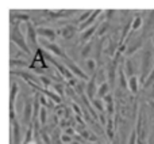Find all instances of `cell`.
I'll return each mask as SVG.
<instances>
[{
    "label": "cell",
    "mask_w": 154,
    "mask_h": 144,
    "mask_svg": "<svg viewBox=\"0 0 154 144\" xmlns=\"http://www.w3.org/2000/svg\"><path fill=\"white\" fill-rule=\"evenodd\" d=\"M141 83L143 86V83L146 82V79L149 77V75L154 70V53L152 52V46L146 45L142 51L141 56Z\"/></svg>",
    "instance_id": "6da1fadb"
},
{
    "label": "cell",
    "mask_w": 154,
    "mask_h": 144,
    "mask_svg": "<svg viewBox=\"0 0 154 144\" xmlns=\"http://www.w3.org/2000/svg\"><path fill=\"white\" fill-rule=\"evenodd\" d=\"M10 41H11V44H12V45H15L18 49L23 51L27 56H30V54H31V49H30L29 44H27L26 37H24V34H22V31H20V23L11 25Z\"/></svg>",
    "instance_id": "7a4b0ae2"
},
{
    "label": "cell",
    "mask_w": 154,
    "mask_h": 144,
    "mask_svg": "<svg viewBox=\"0 0 154 144\" xmlns=\"http://www.w3.org/2000/svg\"><path fill=\"white\" fill-rule=\"evenodd\" d=\"M39 46L45 49L46 52H49L50 54H53L54 57H60V59H62L64 61L65 60H68V59H70L69 54L66 53V51H64V49H62L57 42H51V41H48V40L41 38L39 40Z\"/></svg>",
    "instance_id": "3957f363"
},
{
    "label": "cell",
    "mask_w": 154,
    "mask_h": 144,
    "mask_svg": "<svg viewBox=\"0 0 154 144\" xmlns=\"http://www.w3.org/2000/svg\"><path fill=\"white\" fill-rule=\"evenodd\" d=\"M24 37H26V41H27V44H29L30 49L34 48L35 51H37V49L39 48L37 26L32 23V21L26 22V23H24Z\"/></svg>",
    "instance_id": "277c9868"
},
{
    "label": "cell",
    "mask_w": 154,
    "mask_h": 144,
    "mask_svg": "<svg viewBox=\"0 0 154 144\" xmlns=\"http://www.w3.org/2000/svg\"><path fill=\"white\" fill-rule=\"evenodd\" d=\"M77 33H80L79 26L75 23H70V22H68V23H65L64 26H61L60 29H57V34H58L60 37L64 38L65 41L73 40V38L76 37Z\"/></svg>",
    "instance_id": "5b68a950"
},
{
    "label": "cell",
    "mask_w": 154,
    "mask_h": 144,
    "mask_svg": "<svg viewBox=\"0 0 154 144\" xmlns=\"http://www.w3.org/2000/svg\"><path fill=\"white\" fill-rule=\"evenodd\" d=\"M34 121V106L32 98H27L23 103V114H22V125L30 126Z\"/></svg>",
    "instance_id": "8992f818"
},
{
    "label": "cell",
    "mask_w": 154,
    "mask_h": 144,
    "mask_svg": "<svg viewBox=\"0 0 154 144\" xmlns=\"http://www.w3.org/2000/svg\"><path fill=\"white\" fill-rule=\"evenodd\" d=\"M65 65H66V67L70 70V72H72V74L75 75L76 77H79L80 80H84V82H88V80L91 79L89 75H87V72L82 71L81 68L79 67V64H77V63H76L73 59H68V60H65Z\"/></svg>",
    "instance_id": "52a82bcc"
},
{
    "label": "cell",
    "mask_w": 154,
    "mask_h": 144,
    "mask_svg": "<svg viewBox=\"0 0 154 144\" xmlns=\"http://www.w3.org/2000/svg\"><path fill=\"white\" fill-rule=\"evenodd\" d=\"M37 31H38V37H39V38L51 41V42H54V41H56V38L58 37L57 30L51 29V27H48V26H38L37 27Z\"/></svg>",
    "instance_id": "ba28073f"
},
{
    "label": "cell",
    "mask_w": 154,
    "mask_h": 144,
    "mask_svg": "<svg viewBox=\"0 0 154 144\" xmlns=\"http://www.w3.org/2000/svg\"><path fill=\"white\" fill-rule=\"evenodd\" d=\"M97 90H99V84H97V82H96V77L92 76L87 82V88H85V95L89 99V102L93 101V99L97 97Z\"/></svg>",
    "instance_id": "9c48e42d"
},
{
    "label": "cell",
    "mask_w": 154,
    "mask_h": 144,
    "mask_svg": "<svg viewBox=\"0 0 154 144\" xmlns=\"http://www.w3.org/2000/svg\"><path fill=\"white\" fill-rule=\"evenodd\" d=\"M103 14H104V11H103V10H95V11H93L92 15H91L89 18H88L87 21L84 22V23L80 25V26H79L80 33L84 31V30H87L88 27H91V26H93V25L97 23V18H99V16H101Z\"/></svg>",
    "instance_id": "30bf717a"
},
{
    "label": "cell",
    "mask_w": 154,
    "mask_h": 144,
    "mask_svg": "<svg viewBox=\"0 0 154 144\" xmlns=\"http://www.w3.org/2000/svg\"><path fill=\"white\" fill-rule=\"evenodd\" d=\"M122 68H123V71H125V74L127 77L135 76L137 75V65H135V61H134L133 57H126L123 64H122Z\"/></svg>",
    "instance_id": "8fae6325"
},
{
    "label": "cell",
    "mask_w": 154,
    "mask_h": 144,
    "mask_svg": "<svg viewBox=\"0 0 154 144\" xmlns=\"http://www.w3.org/2000/svg\"><path fill=\"white\" fill-rule=\"evenodd\" d=\"M11 128H12V144H22V125L18 120L11 121Z\"/></svg>",
    "instance_id": "7c38bea8"
},
{
    "label": "cell",
    "mask_w": 154,
    "mask_h": 144,
    "mask_svg": "<svg viewBox=\"0 0 154 144\" xmlns=\"http://www.w3.org/2000/svg\"><path fill=\"white\" fill-rule=\"evenodd\" d=\"M141 86H142L141 77H139L138 75L128 77V93H130V94L137 95V94L139 93V90H141Z\"/></svg>",
    "instance_id": "4fadbf2b"
},
{
    "label": "cell",
    "mask_w": 154,
    "mask_h": 144,
    "mask_svg": "<svg viewBox=\"0 0 154 144\" xmlns=\"http://www.w3.org/2000/svg\"><path fill=\"white\" fill-rule=\"evenodd\" d=\"M19 88L18 83L12 82L11 83V98H10V109H16V101H18V95H19Z\"/></svg>",
    "instance_id": "5bb4252c"
},
{
    "label": "cell",
    "mask_w": 154,
    "mask_h": 144,
    "mask_svg": "<svg viewBox=\"0 0 154 144\" xmlns=\"http://www.w3.org/2000/svg\"><path fill=\"white\" fill-rule=\"evenodd\" d=\"M84 65H85V70H87L88 75H89L91 77H92L99 70V64H97V61H96L93 57H89V59L84 60Z\"/></svg>",
    "instance_id": "9a60e30c"
},
{
    "label": "cell",
    "mask_w": 154,
    "mask_h": 144,
    "mask_svg": "<svg viewBox=\"0 0 154 144\" xmlns=\"http://www.w3.org/2000/svg\"><path fill=\"white\" fill-rule=\"evenodd\" d=\"M93 48H95V42L92 41H89V42H87L85 45L81 46V49H80V56L82 57L84 60L89 59L91 53H93Z\"/></svg>",
    "instance_id": "2e32d148"
},
{
    "label": "cell",
    "mask_w": 154,
    "mask_h": 144,
    "mask_svg": "<svg viewBox=\"0 0 154 144\" xmlns=\"http://www.w3.org/2000/svg\"><path fill=\"white\" fill-rule=\"evenodd\" d=\"M145 25V18L142 15H135L133 18V22H131V37H133L134 33H137L142 26Z\"/></svg>",
    "instance_id": "e0dca14e"
},
{
    "label": "cell",
    "mask_w": 154,
    "mask_h": 144,
    "mask_svg": "<svg viewBox=\"0 0 154 144\" xmlns=\"http://www.w3.org/2000/svg\"><path fill=\"white\" fill-rule=\"evenodd\" d=\"M111 86H109L108 82H104L101 84H99V90H97V97L96 98H100V99H104L108 94H111Z\"/></svg>",
    "instance_id": "ac0fdd59"
},
{
    "label": "cell",
    "mask_w": 154,
    "mask_h": 144,
    "mask_svg": "<svg viewBox=\"0 0 154 144\" xmlns=\"http://www.w3.org/2000/svg\"><path fill=\"white\" fill-rule=\"evenodd\" d=\"M109 29H111V23H109L108 21H101L100 25H99V29H97V33H96V37L97 38H104V35L107 34V33L109 31Z\"/></svg>",
    "instance_id": "d6986e66"
},
{
    "label": "cell",
    "mask_w": 154,
    "mask_h": 144,
    "mask_svg": "<svg viewBox=\"0 0 154 144\" xmlns=\"http://www.w3.org/2000/svg\"><path fill=\"white\" fill-rule=\"evenodd\" d=\"M51 90L54 91L56 94H58L61 98H64L66 95V83H62V82H54V84L51 86Z\"/></svg>",
    "instance_id": "ffe728a7"
},
{
    "label": "cell",
    "mask_w": 154,
    "mask_h": 144,
    "mask_svg": "<svg viewBox=\"0 0 154 144\" xmlns=\"http://www.w3.org/2000/svg\"><path fill=\"white\" fill-rule=\"evenodd\" d=\"M10 67L12 70H22V68L30 67V63L27 60H20V59H10Z\"/></svg>",
    "instance_id": "44dd1931"
},
{
    "label": "cell",
    "mask_w": 154,
    "mask_h": 144,
    "mask_svg": "<svg viewBox=\"0 0 154 144\" xmlns=\"http://www.w3.org/2000/svg\"><path fill=\"white\" fill-rule=\"evenodd\" d=\"M91 105L97 113H106V103H104L103 99L95 98L93 101H91Z\"/></svg>",
    "instance_id": "7402d4cb"
},
{
    "label": "cell",
    "mask_w": 154,
    "mask_h": 144,
    "mask_svg": "<svg viewBox=\"0 0 154 144\" xmlns=\"http://www.w3.org/2000/svg\"><path fill=\"white\" fill-rule=\"evenodd\" d=\"M38 123L41 124L42 128H45L48 124V107H41L39 116H38Z\"/></svg>",
    "instance_id": "603a6c76"
},
{
    "label": "cell",
    "mask_w": 154,
    "mask_h": 144,
    "mask_svg": "<svg viewBox=\"0 0 154 144\" xmlns=\"http://www.w3.org/2000/svg\"><path fill=\"white\" fill-rule=\"evenodd\" d=\"M93 11H95V10L82 11V12L80 14V16H77V19H76V25H77V26H80V25H82V23H84V22L87 21V19L89 18V16L93 14Z\"/></svg>",
    "instance_id": "cb8c5ba5"
},
{
    "label": "cell",
    "mask_w": 154,
    "mask_h": 144,
    "mask_svg": "<svg viewBox=\"0 0 154 144\" xmlns=\"http://www.w3.org/2000/svg\"><path fill=\"white\" fill-rule=\"evenodd\" d=\"M127 144H138V133H137L135 128L131 129V133H130V136H128Z\"/></svg>",
    "instance_id": "d4e9b609"
},
{
    "label": "cell",
    "mask_w": 154,
    "mask_h": 144,
    "mask_svg": "<svg viewBox=\"0 0 154 144\" xmlns=\"http://www.w3.org/2000/svg\"><path fill=\"white\" fill-rule=\"evenodd\" d=\"M60 140H61V143H62V144H73L72 136H69V135L62 133L61 136H60Z\"/></svg>",
    "instance_id": "484cf974"
},
{
    "label": "cell",
    "mask_w": 154,
    "mask_h": 144,
    "mask_svg": "<svg viewBox=\"0 0 154 144\" xmlns=\"http://www.w3.org/2000/svg\"><path fill=\"white\" fill-rule=\"evenodd\" d=\"M70 106H72V110H73V112L77 113V116H80V117H81V114L84 113V110L80 109V106H79L77 103H75V102H72V103H70Z\"/></svg>",
    "instance_id": "4316f807"
},
{
    "label": "cell",
    "mask_w": 154,
    "mask_h": 144,
    "mask_svg": "<svg viewBox=\"0 0 154 144\" xmlns=\"http://www.w3.org/2000/svg\"><path fill=\"white\" fill-rule=\"evenodd\" d=\"M116 14V11L115 10H108V11H104V15H106V21H111L112 18H114V15Z\"/></svg>",
    "instance_id": "83f0119b"
},
{
    "label": "cell",
    "mask_w": 154,
    "mask_h": 144,
    "mask_svg": "<svg viewBox=\"0 0 154 144\" xmlns=\"http://www.w3.org/2000/svg\"><path fill=\"white\" fill-rule=\"evenodd\" d=\"M64 133L69 135V136H73V135H75V131H73V128H68V129H64Z\"/></svg>",
    "instance_id": "f1b7e54d"
},
{
    "label": "cell",
    "mask_w": 154,
    "mask_h": 144,
    "mask_svg": "<svg viewBox=\"0 0 154 144\" xmlns=\"http://www.w3.org/2000/svg\"><path fill=\"white\" fill-rule=\"evenodd\" d=\"M152 42H153V46H154V34L152 35Z\"/></svg>",
    "instance_id": "f546056e"
},
{
    "label": "cell",
    "mask_w": 154,
    "mask_h": 144,
    "mask_svg": "<svg viewBox=\"0 0 154 144\" xmlns=\"http://www.w3.org/2000/svg\"><path fill=\"white\" fill-rule=\"evenodd\" d=\"M153 129H154V123H153ZM153 132H154V131H153Z\"/></svg>",
    "instance_id": "4dcf8cb0"
}]
</instances>
